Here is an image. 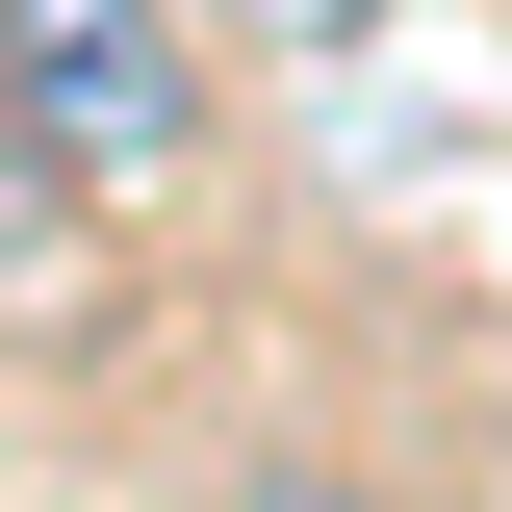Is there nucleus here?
Instances as JSON below:
<instances>
[{"label":"nucleus","instance_id":"1","mask_svg":"<svg viewBox=\"0 0 512 512\" xmlns=\"http://www.w3.org/2000/svg\"><path fill=\"white\" fill-rule=\"evenodd\" d=\"M0 103L52 128L77 180H180L205 154V0H0Z\"/></svg>","mask_w":512,"mask_h":512},{"label":"nucleus","instance_id":"2","mask_svg":"<svg viewBox=\"0 0 512 512\" xmlns=\"http://www.w3.org/2000/svg\"><path fill=\"white\" fill-rule=\"evenodd\" d=\"M77 205H103V180H77V154H52V128H26V103H0V282H52V256H77Z\"/></svg>","mask_w":512,"mask_h":512},{"label":"nucleus","instance_id":"3","mask_svg":"<svg viewBox=\"0 0 512 512\" xmlns=\"http://www.w3.org/2000/svg\"><path fill=\"white\" fill-rule=\"evenodd\" d=\"M384 0H205V52H359Z\"/></svg>","mask_w":512,"mask_h":512},{"label":"nucleus","instance_id":"4","mask_svg":"<svg viewBox=\"0 0 512 512\" xmlns=\"http://www.w3.org/2000/svg\"><path fill=\"white\" fill-rule=\"evenodd\" d=\"M256 512H359V487H256Z\"/></svg>","mask_w":512,"mask_h":512}]
</instances>
